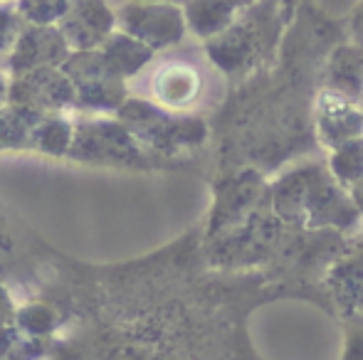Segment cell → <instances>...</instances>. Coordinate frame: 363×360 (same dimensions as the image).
<instances>
[{
  "label": "cell",
  "mask_w": 363,
  "mask_h": 360,
  "mask_svg": "<svg viewBox=\"0 0 363 360\" xmlns=\"http://www.w3.org/2000/svg\"><path fill=\"white\" fill-rule=\"evenodd\" d=\"M284 13L274 0H255L235 18L230 28L206 40V52L225 74H247L262 64L277 47Z\"/></svg>",
  "instance_id": "obj_1"
},
{
  "label": "cell",
  "mask_w": 363,
  "mask_h": 360,
  "mask_svg": "<svg viewBox=\"0 0 363 360\" xmlns=\"http://www.w3.org/2000/svg\"><path fill=\"white\" fill-rule=\"evenodd\" d=\"M116 119L131 131L136 141L156 158H168L181 151L196 149L206 141V121L181 111H168L151 99L126 96L116 111Z\"/></svg>",
  "instance_id": "obj_2"
},
{
  "label": "cell",
  "mask_w": 363,
  "mask_h": 360,
  "mask_svg": "<svg viewBox=\"0 0 363 360\" xmlns=\"http://www.w3.org/2000/svg\"><path fill=\"white\" fill-rule=\"evenodd\" d=\"M67 158L96 166H124V168H153L161 161L148 153L116 116L89 114L74 119Z\"/></svg>",
  "instance_id": "obj_3"
},
{
  "label": "cell",
  "mask_w": 363,
  "mask_h": 360,
  "mask_svg": "<svg viewBox=\"0 0 363 360\" xmlns=\"http://www.w3.org/2000/svg\"><path fill=\"white\" fill-rule=\"evenodd\" d=\"M62 72L74 87V114L114 116L126 101V82L106 64L99 50L69 52Z\"/></svg>",
  "instance_id": "obj_4"
},
{
  "label": "cell",
  "mask_w": 363,
  "mask_h": 360,
  "mask_svg": "<svg viewBox=\"0 0 363 360\" xmlns=\"http://www.w3.org/2000/svg\"><path fill=\"white\" fill-rule=\"evenodd\" d=\"M274 205L289 220L304 217L306 222L334 220L341 215L346 217V212H354V205L341 195L339 182L314 168L294 173L279 182L274 190Z\"/></svg>",
  "instance_id": "obj_5"
},
{
  "label": "cell",
  "mask_w": 363,
  "mask_h": 360,
  "mask_svg": "<svg viewBox=\"0 0 363 360\" xmlns=\"http://www.w3.org/2000/svg\"><path fill=\"white\" fill-rule=\"evenodd\" d=\"M116 30L131 35L153 52L171 50L183 42L188 35L183 8L168 3H151V0H126L114 10Z\"/></svg>",
  "instance_id": "obj_6"
},
{
  "label": "cell",
  "mask_w": 363,
  "mask_h": 360,
  "mask_svg": "<svg viewBox=\"0 0 363 360\" xmlns=\"http://www.w3.org/2000/svg\"><path fill=\"white\" fill-rule=\"evenodd\" d=\"M8 104L28 106L43 114H74V87L62 67L15 74L10 77Z\"/></svg>",
  "instance_id": "obj_7"
},
{
  "label": "cell",
  "mask_w": 363,
  "mask_h": 360,
  "mask_svg": "<svg viewBox=\"0 0 363 360\" xmlns=\"http://www.w3.org/2000/svg\"><path fill=\"white\" fill-rule=\"evenodd\" d=\"M69 45L65 42L57 25H28L23 23L8 57H5V72L8 77L35 69L62 67L69 57Z\"/></svg>",
  "instance_id": "obj_8"
},
{
  "label": "cell",
  "mask_w": 363,
  "mask_h": 360,
  "mask_svg": "<svg viewBox=\"0 0 363 360\" xmlns=\"http://www.w3.org/2000/svg\"><path fill=\"white\" fill-rule=\"evenodd\" d=\"M57 30L72 52L96 50L116 30V15L106 0H69Z\"/></svg>",
  "instance_id": "obj_9"
},
{
  "label": "cell",
  "mask_w": 363,
  "mask_h": 360,
  "mask_svg": "<svg viewBox=\"0 0 363 360\" xmlns=\"http://www.w3.org/2000/svg\"><path fill=\"white\" fill-rule=\"evenodd\" d=\"M203 77L191 62L168 59L151 77V101L168 111H186L201 99Z\"/></svg>",
  "instance_id": "obj_10"
},
{
  "label": "cell",
  "mask_w": 363,
  "mask_h": 360,
  "mask_svg": "<svg viewBox=\"0 0 363 360\" xmlns=\"http://www.w3.org/2000/svg\"><path fill=\"white\" fill-rule=\"evenodd\" d=\"M316 131L326 149L354 141L363 136V114L359 104L331 91H321L316 99Z\"/></svg>",
  "instance_id": "obj_11"
},
{
  "label": "cell",
  "mask_w": 363,
  "mask_h": 360,
  "mask_svg": "<svg viewBox=\"0 0 363 360\" xmlns=\"http://www.w3.org/2000/svg\"><path fill=\"white\" fill-rule=\"evenodd\" d=\"M324 87L331 94L359 104L363 99V47L356 42H344L329 54L324 74Z\"/></svg>",
  "instance_id": "obj_12"
},
{
  "label": "cell",
  "mask_w": 363,
  "mask_h": 360,
  "mask_svg": "<svg viewBox=\"0 0 363 360\" xmlns=\"http://www.w3.org/2000/svg\"><path fill=\"white\" fill-rule=\"evenodd\" d=\"M255 0H188L183 5L188 33L201 40H211L235 23L240 13Z\"/></svg>",
  "instance_id": "obj_13"
},
{
  "label": "cell",
  "mask_w": 363,
  "mask_h": 360,
  "mask_svg": "<svg viewBox=\"0 0 363 360\" xmlns=\"http://www.w3.org/2000/svg\"><path fill=\"white\" fill-rule=\"evenodd\" d=\"M96 50H99L101 57L106 59V64H109L124 82L136 77L141 69H146L148 64H151L153 54H156L151 47H146L144 42H139V40L131 37V35L121 33V30H114Z\"/></svg>",
  "instance_id": "obj_14"
},
{
  "label": "cell",
  "mask_w": 363,
  "mask_h": 360,
  "mask_svg": "<svg viewBox=\"0 0 363 360\" xmlns=\"http://www.w3.org/2000/svg\"><path fill=\"white\" fill-rule=\"evenodd\" d=\"M43 119V111L28 106L5 104L0 109V153H33L35 131Z\"/></svg>",
  "instance_id": "obj_15"
},
{
  "label": "cell",
  "mask_w": 363,
  "mask_h": 360,
  "mask_svg": "<svg viewBox=\"0 0 363 360\" xmlns=\"http://www.w3.org/2000/svg\"><path fill=\"white\" fill-rule=\"evenodd\" d=\"M13 323L23 333H28V336L52 343V338L57 336L60 328H62V311H60L50 298L33 296L25 303H18Z\"/></svg>",
  "instance_id": "obj_16"
},
{
  "label": "cell",
  "mask_w": 363,
  "mask_h": 360,
  "mask_svg": "<svg viewBox=\"0 0 363 360\" xmlns=\"http://www.w3.org/2000/svg\"><path fill=\"white\" fill-rule=\"evenodd\" d=\"M72 134L74 119L69 114H43L38 131H35L33 153L67 158L69 146H72Z\"/></svg>",
  "instance_id": "obj_17"
},
{
  "label": "cell",
  "mask_w": 363,
  "mask_h": 360,
  "mask_svg": "<svg viewBox=\"0 0 363 360\" xmlns=\"http://www.w3.org/2000/svg\"><path fill=\"white\" fill-rule=\"evenodd\" d=\"M331 178L344 187H354L363 180V136L331 149Z\"/></svg>",
  "instance_id": "obj_18"
},
{
  "label": "cell",
  "mask_w": 363,
  "mask_h": 360,
  "mask_svg": "<svg viewBox=\"0 0 363 360\" xmlns=\"http://www.w3.org/2000/svg\"><path fill=\"white\" fill-rule=\"evenodd\" d=\"M50 341H40L20 331L15 323L0 326V360H45Z\"/></svg>",
  "instance_id": "obj_19"
},
{
  "label": "cell",
  "mask_w": 363,
  "mask_h": 360,
  "mask_svg": "<svg viewBox=\"0 0 363 360\" xmlns=\"http://www.w3.org/2000/svg\"><path fill=\"white\" fill-rule=\"evenodd\" d=\"M67 5L69 0H18L15 10L28 25H57Z\"/></svg>",
  "instance_id": "obj_20"
},
{
  "label": "cell",
  "mask_w": 363,
  "mask_h": 360,
  "mask_svg": "<svg viewBox=\"0 0 363 360\" xmlns=\"http://www.w3.org/2000/svg\"><path fill=\"white\" fill-rule=\"evenodd\" d=\"M20 257H23L20 245L15 242V237L10 235L3 217H0V279H3L5 284H8L10 279L18 274L20 267H23L20 265Z\"/></svg>",
  "instance_id": "obj_21"
},
{
  "label": "cell",
  "mask_w": 363,
  "mask_h": 360,
  "mask_svg": "<svg viewBox=\"0 0 363 360\" xmlns=\"http://www.w3.org/2000/svg\"><path fill=\"white\" fill-rule=\"evenodd\" d=\"M20 28H23V20H20L15 5L0 3V57H8Z\"/></svg>",
  "instance_id": "obj_22"
},
{
  "label": "cell",
  "mask_w": 363,
  "mask_h": 360,
  "mask_svg": "<svg viewBox=\"0 0 363 360\" xmlns=\"http://www.w3.org/2000/svg\"><path fill=\"white\" fill-rule=\"evenodd\" d=\"M15 311H18V301H15V296H13V289L0 279V326L13 323Z\"/></svg>",
  "instance_id": "obj_23"
},
{
  "label": "cell",
  "mask_w": 363,
  "mask_h": 360,
  "mask_svg": "<svg viewBox=\"0 0 363 360\" xmlns=\"http://www.w3.org/2000/svg\"><path fill=\"white\" fill-rule=\"evenodd\" d=\"M349 30H351V42L363 47V0H359V5H356L354 13H351Z\"/></svg>",
  "instance_id": "obj_24"
},
{
  "label": "cell",
  "mask_w": 363,
  "mask_h": 360,
  "mask_svg": "<svg viewBox=\"0 0 363 360\" xmlns=\"http://www.w3.org/2000/svg\"><path fill=\"white\" fill-rule=\"evenodd\" d=\"M8 89H10V77L5 69H0V109L8 104Z\"/></svg>",
  "instance_id": "obj_25"
},
{
  "label": "cell",
  "mask_w": 363,
  "mask_h": 360,
  "mask_svg": "<svg viewBox=\"0 0 363 360\" xmlns=\"http://www.w3.org/2000/svg\"><path fill=\"white\" fill-rule=\"evenodd\" d=\"M351 190H354V202H356V205H359L361 210H363V180L359 182V185L351 187Z\"/></svg>",
  "instance_id": "obj_26"
},
{
  "label": "cell",
  "mask_w": 363,
  "mask_h": 360,
  "mask_svg": "<svg viewBox=\"0 0 363 360\" xmlns=\"http://www.w3.org/2000/svg\"><path fill=\"white\" fill-rule=\"evenodd\" d=\"M151 3H168V5H178V8H183L188 0H151Z\"/></svg>",
  "instance_id": "obj_27"
},
{
  "label": "cell",
  "mask_w": 363,
  "mask_h": 360,
  "mask_svg": "<svg viewBox=\"0 0 363 360\" xmlns=\"http://www.w3.org/2000/svg\"><path fill=\"white\" fill-rule=\"evenodd\" d=\"M274 3H279V5H282V8H284V10H289V8H291V5H294V3H296V0H274Z\"/></svg>",
  "instance_id": "obj_28"
},
{
  "label": "cell",
  "mask_w": 363,
  "mask_h": 360,
  "mask_svg": "<svg viewBox=\"0 0 363 360\" xmlns=\"http://www.w3.org/2000/svg\"><path fill=\"white\" fill-rule=\"evenodd\" d=\"M359 109H361V114H363V99L359 101Z\"/></svg>",
  "instance_id": "obj_29"
},
{
  "label": "cell",
  "mask_w": 363,
  "mask_h": 360,
  "mask_svg": "<svg viewBox=\"0 0 363 360\" xmlns=\"http://www.w3.org/2000/svg\"><path fill=\"white\" fill-rule=\"evenodd\" d=\"M0 3H10V0H0Z\"/></svg>",
  "instance_id": "obj_30"
}]
</instances>
